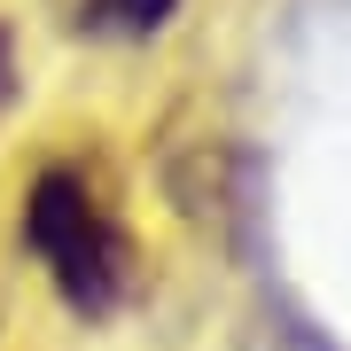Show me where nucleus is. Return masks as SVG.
Segmentation results:
<instances>
[{"mask_svg":"<svg viewBox=\"0 0 351 351\" xmlns=\"http://www.w3.org/2000/svg\"><path fill=\"white\" fill-rule=\"evenodd\" d=\"M24 242L63 289V304L86 320L117 313V297L133 289V234L101 180H86L78 164H39V180L24 188Z\"/></svg>","mask_w":351,"mask_h":351,"instance_id":"obj_1","label":"nucleus"},{"mask_svg":"<svg viewBox=\"0 0 351 351\" xmlns=\"http://www.w3.org/2000/svg\"><path fill=\"white\" fill-rule=\"evenodd\" d=\"M180 0H78V24H86L94 39H149L172 24Z\"/></svg>","mask_w":351,"mask_h":351,"instance_id":"obj_2","label":"nucleus"},{"mask_svg":"<svg viewBox=\"0 0 351 351\" xmlns=\"http://www.w3.org/2000/svg\"><path fill=\"white\" fill-rule=\"evenodd\" d=\"M8 101H16V32L0 24V117H8Z\"/></svg>","mask_w":351,"mask_h":351,"instance_id":"obj_3","label":"nucleus"}]
</instances>
